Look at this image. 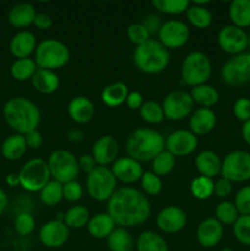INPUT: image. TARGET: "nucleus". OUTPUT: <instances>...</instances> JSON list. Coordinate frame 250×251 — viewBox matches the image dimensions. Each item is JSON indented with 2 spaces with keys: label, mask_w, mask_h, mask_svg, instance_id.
I'll return each instance as SVG.
<instances>
[{
  "label": "nucleus",
  "mask_w": 250,
  "mask_h": 251,
  "mask_svg": "<svg viewBox=\"0 0 250 251\" xmlns=\"http://www.w3.org/2000/svg\"><path fill=\"white\" fill-rule=\"evenodd\" d=\"M125 103H126L129 109L140 110V108H141L142 104L145 103L144 96L140 92H137V91H130L129 95H127L126 102Z\"/></svg>",
  "instance_id": "54"
},
{
  "label": "nucleus",
  "mask_w": 250,
  "mask_h": 251,
  "mask_svg": "<svg viewBox=\"0 0 250 251\" xmlns=\"http://www.w3.org/2000/svg\"><path fill=\"white\" fill-rule=\"evenodd\" d=\"M242 137L245 141V144L250 146V119L248 122L243 123L242 126Z\"/></svg>",
  "instance_id": "57"
},
{
  "label": "nucleus",
  "mask_w": 250,
  "mask_h": 251,
  "mask_svg": "<svg viewBox=\"0 0 250 251\" xmlns=\"http://www.w3.org/2000/svg\"><path fill=\"white\" fill-rule=\"evenodd\" d=\"M233 235L239 244L250 247V215L239 216L233 225Z\"/></svg>",
  "instance_id": "44"
},
{
  "label": "nucleus",
  "mask_w": 250,
  "mask_h": 251,
  "mask_svg": "<svg viewBox=\"0 0 250 251\" xmlns=\"http://www.w3.org/2000/svg\"><path fill=\"white\" fill-rule=\"evenodd\" d=\"M5 181H6L7 185L12 186V188H15V186H20L19 173H10V174H7V176H6V179H5Z\"/></svg>",
  "instance_id": "59"
},
{
  "label": "nucleus",
  "mask_w": 250,
  "mask_h": 251,
  "mask_svg": "<svg viewBox=\"0 0 250 251\" xmlns=\"http://www.w3.org/2000/svg\"><path fill=\"white\" fill-rule=\"evenodd\" d=\"M66 137L73 144H80V142H82L85 140V132L80 129H71L66 134Z\"/></svg>",
  "instance_id": "56"
},
{
  "label": "nucleus",
  "mask_w": 250,
  "mask_h": 251,
  "mask_svg": "<svg viewBox=\"0 0 250 251\" xmlns=\"http://www.w3.org/2000/svg\"><path fill=\"white\" fill-rule=\"evenodd\" d=\"M198 147V137L190 130H176L166 137V151L174 157H186Z\"/></svg>",
  "instance_id": "16"
},
{
  "label": "nucleus",
  "mask_w": 250,
  "mask_h": 251,
  "mask_svg": "<svg viewBox=\"0 0 250 251\" xmlns=\"http://www.w3.org/2000/svg\"><path fill=\"white\" fill-rule=\"evenodd\" d=\"M129 88L124 82H113L110 85L105 86L100 93L102 102L109 108L120 107L126 102L127 95H129Z\"/></svg>",
  "instance_id": "28"
},
{
  "label": "nucleus",
  "mask_w": 250,
  "mask_h": 251,
  "mask_svg": "<svg viewBox=\"0 0 250 251\" xmlns=\"http://www.w3.org/2000/svg\"><path fill=\"white\" fill-rule=\"evenodd\" d=\"M25 140H26L27 147L32 150L41 149L42 145H43V136L38 130H33V131L25 135Z\"/></svg>",
  "instance_id": "52"
},
{
  "label": "nucleus",
  "mask_w": 250,
  "mask_h": 251,
  "mask_svg": "<svg viewBox=\"0 0 250 251\" xmlns=\"http://www.w3.org/2000/svg\"><path fill=\"white\" fill-rule=\"evenodd\" d=\"M37 69H38V66H37L34 59H16L10 68V74H11L14 80L19 81V82H25V81L31 80L33 77Z\"/></svg>",
  "instance_id": "36"
},
{
  "label": "nucleus",
  "mask_w": 250,
  "mask_h": 251,
  "mask_svg": "<svg viewBox=\"0 0 250 251\" xmlns=\"http://www.w3.org/2000/svg\"><path fill=\"white\" fill-rule=\"evenodd\" d=\"M33 25L41 31H47V29H50L51 26H53V19L46 12H37Z\"/></svg>",
  "instance_id": "53"
},
{
  "label": "nucleus",
  "mask_w": 250,
  "mask_h": 251,
  "mask_svg": "<svg viewBox=\"0 0 250 251\" xmlns=\"http://www.w3.org/2000/svg\"><path fill=\"white\" fill-rule=\"evenodd\" d=\"M31 82L37 92L42 95H51L58 91L60 86V78L55 71L38 68L33 77L31 78Z\"/></svg>",
  "instance_id": "26"
},
{
  "label": "nucleus",
  "mask_w": 250,
  "mask_h": 251,
  "mask_svg": "<svg viewBox=\"0 0 250 251\" xmlns=\"http://www.w3.org/2000/svg\"><path fill=\"white\" fill-rule=\"evenodd\" d=\"M223 226L215 217H208L201 221L196 229V239L202 248L211 249L221 243L223 238Z\"/></svg>",
  "instance_id": "20"
},
{
  "label": "nucleus",
  "mask_w": 250,
  "mask_h": 251,
  "mask_svg": "<svg viewBox=\"0 0 250 251\" xmlns=\"http://www.w3.org/2000/svg\"><path fill=\"white\" fill-rule=\"evenodd\" d=\"M0 251H1V248H0Z\"/></svg>",
  "instance_id": "62"
},
{
  "label": "nucleus",
  "mask_w": 250,
  "mask_h": 251,
  "mask_svg": "<svg viewBox=\"0 0 250 251\" xmlns=\"http://www.w3.org/2000/svg\"><path fill=\"white\" fill-rule=\"evenodd\" d=\"M117 181L126 185L137 183L144 174L141 163L131 157H119L110 167Z\"/></svg>",
  "instance_id": "19"
},
{
  "label": "nucleus",
  "mask_w": 250,
  "mask_h": 251,
  "mask_svg": "<svg viewBox=\"0 0 250 251\" xmlns=\"http://www.w3.org/2000/svg\"><path fill=\"white\" fill-rule=\"evenodd\" d=\"M181 80L189 87L205 85L212 75L211 59L202 51H191L181 63Z\"/></svg>",
  "instance_id": "6"
},
{
  "label": "nucleus",
  "mask_w": 250,
  "mask_h": 251,
  "mask_svg": "<svg viewBox=\"0 0 250 251\" xmlns=\"http://www.w3.org/2000/svg\"><path fill=\"white\" fill-rule=\"evenodd\" d=\"M140 185H141L142 193L149 196H157L158 194H161L162 189H163L161 176L154 174L152 171L144 172L141 179H140Z\"/></svg>",
  "instance_id": "43"
},
{
  "label": "nucleus",
  "mask_w": 250,
  "mask_h": 251,
  "mask_svg": "<svg viewBox=\"0 0 250 251\" xmlns=\"http://www.w3.org/2000/svg\"><path fill=\"white\" fill-rule=\"evenodd\" d=\"M233 193V183L232 181L227 180V179L221 176L218 180L215 181V189H213V194L217 196L218 199H223L225 200L229 198Z\"/></svg>",
  "instance_id": "50"
},
{
  "label": "nucleus",
  "mask_w": 250,
  "mask_h": 251,
  "mask_svg": "<svg viewBox=\"0 0 250 251\" xmlns=\"http://www.w3.org/2000/svg\"><path fill=\"white\" fill-rule=\"evenodd\" d=\"M96 108L93 102L86 96H76L68 104V114L77 124H86L95 117Z\"/></svg>",
  "instance_id": "22"
},
{
  "label": "nucleus",
  "mask_w": 250,
  "mask_h": 251,
  "mask_svg": "<svg viewBox=\"0 0 250 251\" xmlns=\"http://www.w3.org/2000/svg\"><path fill=\"white\" fill-rule=\"evenodd\" d=\"M217 117L210 108H198L189 117V130L198 136L208 135L216 126Z\"/></svg>",
  "instance_id": "21"
},
{
  "label": "nucleus",
  "mask_w": 250,
  "mask_h": 251,
  "mask_svg": "<svg viewBox=\"0 0 250 251\" xmlns=\"http://www.w3.org/2000/svg\"><path fill=\"white\" fill-rule=\"evenodd\" d=\"M239 216V212H238L234 202H232V201H221L215 208V218L222 226H233L237 222Z\"/></svg>",
  "instance_id": "37"
},
{
  "label": "nucleus",
  "mask_w": 250,
  "mask_h": 251,
  "mask_svg": "<svg viewBox=\"0 0 250 251\" xmlns=\"http://www.w3.org/2000/svg\"><path fill=\"white\" fill-rule=\"evenodd\" d=\"M232 25L245 29L250 27V0H233L228 7Z\"/></svg>",
  "instance_id": "30"
},
{
  "label": "nucleus",
  "mask_w": 250,
  "mask_h": 251,
  "mask_svg": "<svg viewBox=\"0 0 250 251\" xmlns=\"http://www.w3.org/2000/svg\"><path fill=\"white\" fill-rule=\"evenodd\" d=\"M220 251H235L233 248H229V247H225V248H222Z\"/></svg>",
  "instance_id": "60"
},
{
  "label": "nucleus",
  "mask_w": 250,
  "mask_h": 251,
  "mask_svg": "<svg viewBox=\"0 0 250 251\" xmlns=\"http://www.w3.org/2000/svg\"><path fill=\"white\" fill-rule=\"evenodd\" d=\"M39 198L43 205L53 207L56 206L63 200V184L58 183L55 180H50L41 191H39Z\"/></svg>",
  "instance_id": "39"
},
{
  "label": "nucleus",
  "mask_w": 250,
  "mask_h": 251,
  "mask_svg": "<svg viewBox=\"0 0 250 251\" xmlns=\"http://www.w3.org/2000/svg\"><path fill=\"white\" fill-rule=\"evenodd\" d=\"M118 181L109 167L97 166L86 178V190L88 196L98 202H104L112 198Z\"/></svg>",
  "instance_id": "7"
},
{
  "label": "nucleus",
  "mask_w": 250,
  "mask_h": 251,
  "mask_svg": "<svg viewBox=\"0 0 250 251\" xmlns=\"http://www.w3.org/2000/svg\"><path fill=\"white\" fill-rule=\"evenodd\" d=\"M158 41L167 49H179L188 43L190 29L185 22L180 20H168L162 24L158 32Z\"/></svg>",
  "instance_id": "13"
},
{
  "label": "nucleus",
  "mask_w": 250,
  "mask_h": 251,
  "mask_svg": "<svg viewBox=\"0 0 250 251\" xmlns=\"http://www.w3.org/2000/svg\"><path fill=\"white\" fill-rule=\"evenodd\" d=\"M115 222L107 212L92 216L87 223V232L95 239H107L115 229Z\"/></svg>",
  "instance_id": "27"
},
{
  "label": "nucleus",
  "mask_w": 250,
  "mask_h": 251,
  "mask_svg": "<svg viewBox=\"0 0 250 251\" xmlns=\"http://www.w3.org/2000/svg\"><path fill=\"white\" fill-rule=\"evenodd\" d=\"M221 78L230 87H240L250 82V51L234 55L221 68Z\"/></svg>",
  "instance_id": "11"
},
{
  "label": "nucleus",
  "mask_w": 250,
  "mask_h": 251,
  "mask_svg": "<svg viewBox=\"0 0 250 251\" xmlns=\"http://www.w3.org/2000/svg\"><path fill=\"white\" fill-rule=\"evenodd\" d=\"M221 176L234 183L250 180V152L235 150L225 154L222 159Z\"/></svg>",
  "instance_id": "10"
},
{
  "label": "nucleus",
  "mask_w": 250,
  "mask_h": 251,
  "mask_svg": "<svg viewBox=\"0 0 250 251\" xmlns=\"http://www.w3.org/2000/svg\"><path fill=\"white\" fill-rule=\"evenodd\" d=\"M215 181L213 179L199 176L193 179L190 183V191L193 196L198 200H207L213 195Z\"/></svg>",
  "instance_id": "38"
},
{
  "label": "nucleus",
  "mask_w": 250,
  "mask_h": 251,
  "mask_svg": "<svg viewBox=\"0 0 250 251\" xmlns=\"http://www.w3.org/2000/svg\"><path fill=\"white\" fill-rule=\"evenodd\" d=\"M5 123L15 134L26 135L37 130L41 123V110L36 103L26 97H12L2 108Z\"/></svg>",
  "instance_id": "2"
},
{
  "label": "nucleus",
  "mask_w": 250,
  "mask_h": 251,
  "mask_svg": "<svg viewBox=\"0 0 250 251\" xmlns=\"http://www.w3.org/2000/svg\"><path fill=\"white\" fill-rule=\"evenodd\" d=\"M174 166H175V157L164 150L152 161V172L158 176H164L173 171Z\"/></svg>",
  "instance_id": "42"
},
{
  "label": "nucleus",
  "mask_w": 250,
  "mask_h": 251,
  "mask_svg": "<svg viewBox=\"0 0 250 251\" xmlns=\"http://www.w3.org/2000/svg\"><path fill=\"white\" fill-rule=\"evenodd\" d=\"M194 103L200 105V108H212L220 100V93L216 87L205 83V85L195 86L189 91Z\"/></svg>",
  "instance_id": "31"
},
{
  "label": "nucleus",
  "mask_w": 250,
  "mask_h": 251,
  "mask_svg": "<svg viewBox=\"0 0 250 251\" xmlns=\"http://www.w3.org/2000/svg\"><path fill=\"white\" fill-rule=\"evenodd\" d=\"M194 103L190 93L184 90H174L164 97L162 102L164 118L168 120L179 122L190 117L194 112Z\"/></svg>",
  "instance_id": "12"
},
{
  "label": "nucleus",
  "mask_w": 250,
  "mask_h": 251,
  "mask_svg": "<svg viewBox=\"0 0 250 251\" xmlns=\"http://www.w3.org/2000/svg\"><path fill=\"white\" fill-rule=\"evenodd\" d=\"M90 218V211L81 205L73 206L64 213V223L69 229H82L87 227Z\"/></svg>",
  "instance_id": "35"
},
{
  "label": "nucleus",
  "mask_w": 250,
  "mask_h": 251,
  "mask_svg": "<svg viewBox=\"0 0 250 251\" xmlns=\"http://www.w3.org/2000/svg\"><path fill=\"white\" fill-rule=\"evenodd\" d=\"M185 14L189 22H190L195 28L206 29L212 25V12H211L205 5H200L196 1L190 2V6L186 10Z\"/></svg>",
  "instance_id": "33"
},
{
  "label": "nucleus",
  "mask_w": 250,
  "mask_h": 251,
  "mask_svg": "<svg viewBox=\"0 0 250 251\" xmlns=\"http://www.w3.org/2000/svg\"><path fill=\"white\" fill-rule=\"evenodd\" d=\"M132 59L135 66L141 73L156 75L166 70L171 60V54L158 39L151 38L145 44L135 48Z\"/></svg>",
  "instance_id": "4"
},
{
  "label": "nucleus",
  "mask_w": 250,
  "mask_h": 251,
  "mask_svg": "<svg viewBox=\"0 0 250 251\" xmlns=\"http://www.w3.org/2000/svg\"><path fill=\"white\" fill-rule=\"evenodd\" d=\"M233 114L239 122L245 123L250 119V98L239 97L233 104Z\"/></svg>",
  "instance_id": "49"
},
{
  "label": "nucleus",
  "mask_w": 250,
  "mask_h": 251,
  "mask_svg": "<svg viewBox=\"0 0 250 251\" xmlns=\"http://www.w3.org/2000/svg\"><path fill=\"white\" fill-rule=\"evenodd\" d=\"M195 167L200 176L213 179L218 174H221L222 159L216 152L211 151V150H205L195 157Z\"/></svg>",
  "instance_id": "24"
},
{
  "label": "nucleus",
  "mask_w": 250,
  "mask_h": 251,
  "mask_svg": "<svg viewBox=\"0 0 250 251\" xmlns=\"http://www.w3.org/2000/svg\"><path fill=\"white\" fill-rule=\"evenodd\" d=\"M233 202L240 216L250 215V185L240 188L235 194Z\"/></svg>",
  "instance_id": "47"
},
{
  "label": "nucleus",
  "mask_w": 250,
  "mask_h": 251,
  "mask_svg": "<svg viewBox=\"0 0 250 251\" xmlns=\"http://www.w3.org/2000/svg\"><path fill=\"white\" fill-rule=\"evenodd\" d=\"M166 150V139L161 132L149 127L132 131L126 141L127 156L137 162H152L157 154Z\"/></svg>",
  "instance_id": "3"
},
{
  "label": "nucleus",
  "mask_w": 250,
  "mask_h": 251,
  "mask_svg": "<svg viewBox=\"0 0 250 251\" xmlns=\"http://www.w3.org/2000/svg\"><path fill=\"white\" fill-rule=\"evenodd\" d=\"M48 168L53 180L60 184L76 180L80 168L75 154L66 150H55L48 157Z\"/></svg>",
  "instance_id": "8"
},
{
  "label": "nucleus",
  "mask_w": 250,
  "mask_h": 251,
  "mask_svg": "<svg viewBox=\"0 0 250 251\" xmlns=\"http://www.w3.org/2000/svg\"><path fill=\"white\" fill-rule=\"evenodd\" d=\"M37 11L34 6L29 2H17L10 9L7 14V20L10 25L15 28H27L33 25Z\"/></svg>",
  "instance_id": "25"
},
{
  "label": "nucleus",
  "mask_w": 250,
  "mask_h": 251,
  "mask_svg": "<svg viewBox=\"0 0 250 251\" xmlns=\"http://www.w3.org/2000/svg\"><path fill=\"white\" fill-rule=\"evenodd\" d=\"M37 38L32 32L20 31L11 38L9 44L10 53L16 59L29 58L32 53L36 51Z\"/></svg>",
  "instance_id": "23"
},
{
  "label": "nucleus",
  "mask_w": 250,
  "mask_h": 251,
  "mask_svg": "<svg viewBox=\"0 0 250 251\" xmlns=\"http://www.w3.org/2000/svg\"><path fill=\"white\" fill-rule=\"evenodd\" d=\"M107 213L119 227H139L149 220L151 203L142 191L124 186L117 189L107 201Z\"/></svg>",
  "instance_id": "1"
},
{
  "label": "nucleus",
  "mask_w": 250,
  "mask_h": 251,
  "mask_svg": "<svg viewBox=\"0 0 250 251\" xmlns=\"http://www.w3.org/2000/svg\"><path fill=\"white\" fill-rule=\"evenodd\" d=\"M109 251H135V240L126 228L117 227L107 238Z\"/></svg>",
  "instance_id": "34"
},
{
  "label": "nucleus",
  "mask_w": 250,
  "mask_h": 251,
  "mask_svg": "<svg viewBox=\"0 0 250 251\" xmlns=\"http://www.w3.org/2000/svg\"><path fill=\"white\" fill-rule=\"evenodd\" d=\"M126 34L129 41L132 44H135L136 47L142 46V44L146 43L149 39H151L149 32L145 28V26L142 25V22H135L131 24L126 29Z\"/></svg>",
  "instance_id": "46"
},
{
  "label": "nucleus",
  "mask_w": 250,
  "mask_h": 251,
  "mask_svg": "<svg viewBox=\"0 0 250 251\" xmlns=\"http://www.w3.org/2000/svg\"><path fill=\"white\" fill-rule=\"evenodd\" d=\"M152 6L162 14L180 15L186 12L190 6V1L189 0H153Z\"/></svg>",
  "instance_id": "40"
},
{
  "label": "nucleus",
  "mask_w": 250,
  "mask_h": 251,
  "mask_svg": "<svg viewBox=\"0 0 250 251\" xmlns=\"http://www.w3.org/2000/svg\"><path fill=\"white\" fill-rule=\"evenodd\" d=\"M27 144L24 135L14 134L7 136L1 145V154L7 161H19L27 151Z\"/></svg>",
  "instance_id": "29"
},
{
  "label": "nucleus",
  "mask_w": 250,
  "mask_h": 251,
  "mask_svg": "<svg viewBox=\"0 0 250 251\" xmlns=\"http://www.w3.org/2000/svg\"><path fill=\"white\" fill-rule=\"evenodd\" d=\"M77 162H78V168H80V171L85 172L86 174H90L91 172L97 167V163H96L92 154H87V153L82 154V156L78 157Z\"/></svg>",
  "instance_id": "55"
},
{
  "label": "nucleus",
  "mask_w": 250,
  "mask_h": 251,
  "mask_svg": "<svg viewBox=\"0 0 250 251\" xmlns=\"http://www.w3.org/2000/svg\"><path fill=\"white\" fill-rule=\"evenodd\" d=\"M83 196V186L78 181L73 180L63 184V198L69 202H77Z\"/></svg>",
  "instance_id": "48"
},
{
  "label": "nucleus",
  "mask_w": 250,
  "mask_h": 251,
  "mask_svg": "<svg viewBox=\"0 0 250 251\" xmlns=\"http://www.w3.org/2000/svg\"><path fill=\"white\" fill-rule=\"evenodd\" d=\"M70 60V50L64 42L48 38L39 42L34 51V61L39 69L58 70Z\"/></svg>",
  "instance_id": "5"
},
{
  "label": "nucleus",
  "mask_w": 250,
  "mask_h": 251,
  "mask_svg": "<svg viewBox=\"0 0 250 251\" xmlns=\"http://www.w3.org/2000/svg\"><path fill=\"white\" fill-rule=\"evenodd\" d=\"M9 205V199H7L6 193L0 188V216L5 212V210L7 208Z\"/></svg>",
  "instance_id": "58"
},
{
  "label": "nucleus",
  "mask_w": 250,
  "mask_h": 251,
  "mask_svg": "<svg viewBox=\"0 0 250 251\" xmlns=\"http://www.w3.org/2000/svg\"><path fill=\"white\" fill-rule=\"evenodd\" d=\"M38 235L44 247L49 249H58L68 242L70 229L61 221L51 220L42 226Z\"/></svg>",
  "instance_id": "17"
},
{
  "label": "nucleus",
  "mask_w": 250,
  "mask_h": 251,
  "mask_svg": "<svg viewBox=\"0 0 250 251\" xmlns=\"http://www.w3.org/2000/svg\"><path fill=\"white\" fill-rule=\"evenodd\" d=\"M188 216L179 206H167L162 208L156 217V225L164 234H176L185 228Z\"/></svg>",
  "instance_id": "15"
},
{
  "label": "nucleus",
  "mask_w": 250,
  "mask_h": 251,
  "mask_svg": "<svg viewBox=\"0 0 250 251\" xmlns=\"http://www.w3.org/2000/svg\"><path fill=\"white\" fill-rule=\"evenodd\" d=\"M218 47L225 53L230 55H239L245 53L248 49V33L245 29L227 25L222 27L217 34Z\"/></svg>",
  "instance_id": "14"
},
{
  "label": "nucleus",
  "mask_w": 250,
  "mask_h": 251,
  "mask_svg": "<svg viewBox=\"0 0 250 251\" xmlns=\"http://www.w3.org/2000/svg\"><path fill=\"white\" fill-rule=\"evenodd\" d=\"M248 48L250 49V31L248 32Z\"/></svg>",
  "instance_id": "61"
},
{
  "label": "nucleus",
  "mask_w": 250,
  "mask_h": 251,
  "mask_svg": "<svg viewBox=\"0 0 250 251\" xmlns=\"http://www.w3.org/2000/svg\"><path fill=\"white\" fill-rule=\"evenodd\" d=\"M140 117L144 122L149 123V124H159L163 122L164 118L163 108L162 104L154 102V100H147L142 104V107L139 110Z\"/></svg>",
  "instance_id": "41"
},
{
  "label": "nucleus",
  "mask_w": 250,
  "mask_h": 251,
  "mask_svg": "<svg viewBox=\"0 0 250 251\" xmlns=\"http://www.w3.org/2000/svg\"><path fill=\"white\" fill-rule=\"evenodd\" d=\"M20 186L28 193L41 191L50 181L48 163L43 158H33L21 167L19 171Z\"/></svg>",
  "instance_id": "9"
},
{
  "label": "nucleus",
  "mask_w": 250,
  "mask_h": 251,
  "mask_svg": "<svg viewBox=\"0 0 250 251\" xmlns=\"http://www.w3.org/2000/svg\"><path fill=\"white\" fill-rule=\"evenodd\" d=\"M142 25H144L145 28H146L147 32H149L150 37L152 38V36L158 34L159 29H161L162 27L161 17H159L157 14H149L146 17H145L144 21H142Z\"/></svg>",
  "instance_id": "51"
},
{
  "label": "nucleus",
  "mask_w": 250,
  "mask_h": 251,
  "mask_svg": "<svg viewBox=\"0 0 250 251\" xmlns=\"http://www.w3.org/2000/svg\"><path fill=\"white\" fill-rule=\"evenodd\" d=\"M136 251H168L166 239L153 230H145L135 242Z\"/></svg>",
  "instance_id": "32"
},
{
  "label": "nucleus",
  "mask_w": 250,
  "mask_h": 251,
  "mask_svg": "<svg viewBox=\"0 0 250 251\" xmlns=\"http://www.w3.org/2000/svg\"><path fill=\"white\" fill-rule=\"evenodd\" d=\"M14 228L16 233L21 237H26L33 233L36 228V220L29 212H21L15 217Z\"/></svg>",
  "instance_id": "45"
},
{
  "label": "nucleus",
  "mask_w": 250,
  "mask_h": 251,
  "mask_svg": "<svg viewBox=\"0 0 250 251\" xmlns=\"http://www.w3.org/2000/svg\"><path fill=\"white\" fill-rule=\"evenodd\" d=\"M92 157L97 166H112L118 159L119 154V144L112 135H103L98 137L92 146Z\"/></svg>",
  "instance_id": "18"
}]
</instances>
